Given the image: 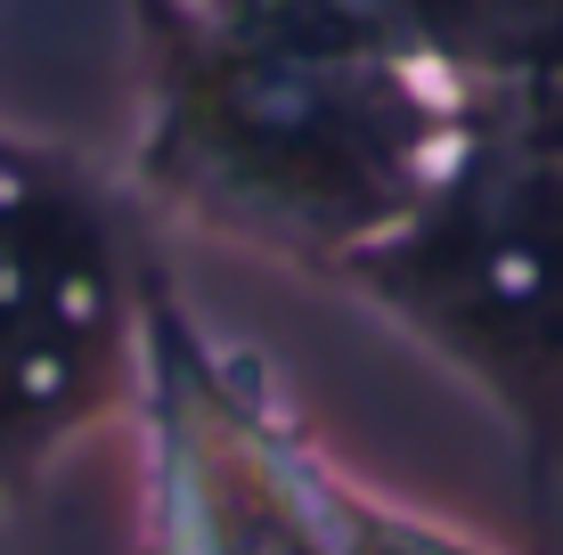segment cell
Instances as JSON below:
<instances>
[{
    "label": "cell",
    "instance_id": "4",
    "mask_svg": "<svg viewBox=\"0 0 563 555\" xmlns=\"http://www.w3.org/2000/svg\"><path fill=\"white\" fill-rule=\"evenodd\" d=\"M147 555H343V466L302 433L262 352L229 343L180 295L172 262L147 295L140 359Z\"/></svg>",
    "mask_w": 563,
    "mask_h": 555
},
{
    "label": "cell",
    "instance_id": "6",
    "mask_svg": "<svg viewBox=\"0 0 563 555\" xmlns=\"http://www.w3.org/2000/svg\"><path fill=\"white\" fill-rule=\"evenodd\" d=\"M335 531H343V555H490L482 540H465L457 523L384 499V490L352 482V474L335 482Z\"/></svg>",
    "mask_w": 563,
    "mask_h": 555
},
{
    "label": "cell",
    "instance_id": "2",
    "mask_svg": "<svg viewBox=\"0 0 563 555\" xmlns=\"http://www.w3.org/2000/svg\"><path fill=\"white\" fill-rule=\"evenodd\" d=\"M335 286L507 417L531 482H563V82L474 90L424 204Z\"/></svg>",
    "mask_w": 563,
    "mask_h": 555
},
{
    "label": "cell",
    "instance_id": "3",
    "mask_svg": "<svg viewBox=\"0 0 563 555\" xmlns=\"http://www.w3.org/2000/svg\"><path fill=\"white\" fill-rule=\"evenodd\" d=\"M131 180L0 123V514L90 433L131 425L155 254Z\"/></svg>",
    "mask_w": 563,
    "mask_h": 555
},
{
    "label": "cell",
    "instance_id": "1",
    "mask_svg": "<svg viewBox=\"0 0 563 555\" xmlns=\"http://www.w3.org/2000/svg\"><path fill=\"white\" fill-rule=\"evenodd\" d=\"M147 213L335 286L441 180L474 90L393 57L295 42L212 0H131Z\"/></svg>",
    "mask_w": 563,
    "mask_h": 555
},
{
    "label": "cell",
    "instance_id": "5",
    "mask_svg": "<svg viewBox=\"0 0 563 555\" xmlns=\"http://www.w3.org/2000/svg\"><path fill=\"white\" fill-rule=\"evenodd\" d=\"M295 42L393 57L457 90L563 82V0H212Z\"/></svg>",
    "mask_w": 563,
    "mask_h": 555
}]
</instances>
